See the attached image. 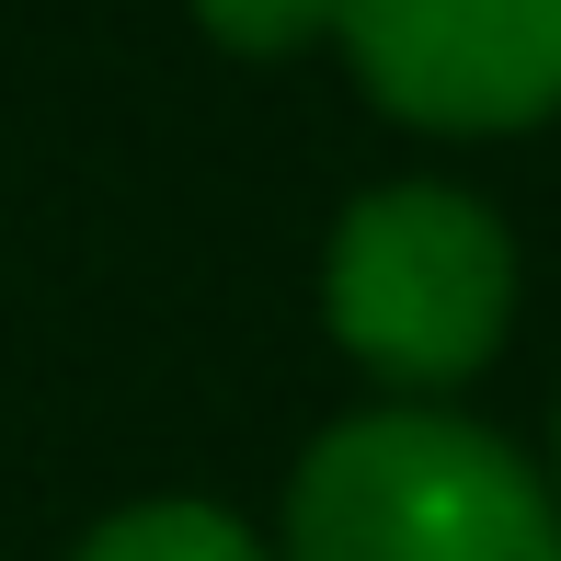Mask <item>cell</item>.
<instances>
[{
  "mask_svg": "<svg viewBox=\"0 0 561 561\" xmlns=\"http://www.w3.org/2000/svg\"><path fill=\"white\" fill-rule=\"evenodd\" d=\"M287 561H561V493L493 424L390 401L298 458Z\"/></svg>",
  "mask_w": 561,
  "mask_h": 561,
  "instance_id": "cell-1",
  "label": "cell"
},
{
  "mask_svg": "<svg viewBox=\"0 0 561 561\" xmlns=\"http://www.w3.org/2000/svg\"><path fill=\"white\" fill-rule=\"evenodd\" d=\"M321 321L390 390H458L516 321V241L458 184H378L333 218Z\"/></svg>",
  "mask_w": 561,
  "mask_h": 561,
  "instance_id": "cell-2",
  "label": "cell"
},
{
  "mask_svg": "<svg viewBox=\"0 0 561 561\" xmlns=\"http://www.w3.org/2000/svg\"><path fill=\"white\" fill-rule=\"evenodd\" d=\"M344 58L424 138H516L561 115V0H344Z\"/></svg>",
  "mask_w": 561,
  "mask_h": 561,
  "instance_id": "cell-3",
  "label": "cell"
},
{
  "mask_svg": "<svg viewBox=\"0 0 561 561\" xmlns=\"http://www.w3.org/2000/svg\"><path fill=\"white\" fill-rule=\"evenodd\" d=\"M69 561H275V550L241 516H218V504H126Z\"/></svg>",
  "mask_w": 561,
  "mask_h": 561,
  "instance_id": "cell-4",
  "label": "cell"
},
{
  "mask_svg": "<svg viewBox=\"0 0 561 561\" xmlns=\"http://www.w3.org/2000/svg\"><path fill=\"white\" fill-rule=\"evenodd\" d=\"M195 23L229 46V58H298L344 23V0H195Z\"/></svg>",
  "mask_w": 561,
  "mask_h": 561,
  "instance_id": "cell-5",
  "label": "cell"
},
{
  "mask_svg": "<svg viewBox=\"0 0 561 561\" xmlns=\"http://www.w3.org/2000/svg\"><path fill=\"white\" fill-rule=\"evenodd\" d=\"M550 493H561V413H550Z\"/></svg>",
  "mask_w": 561,
  "mask_h": 561,
  "instance_id": "cell-6",
  "label": "cell"
}]
</instances>
